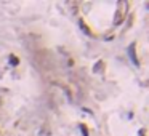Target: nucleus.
<instances>
[{"label": "nucleus", "mask_w": 149, "mask_h": 136, "mask_svg": "<svg viewBox=\"0 0 149 136\" xmlns=\"http://www.w3.org/2000/svg\"><path fill=\"white\" fill-rule=\"evenodd\" d=\"M101 69H103V63H101V61H100V64H95L93 70H95V72H100Z\"/></svg>", "instance_id": "obj_5"}, {"label": "nucleus", "mask_w": 149, "mask_h": 136, "mask_svg": "<svg viewBox=\"0 0 149 136\" xmlns=\"http://www.w3.org/2000/svg\"><path fill=\"white\" fill-rule=\"evenodd\" d=\"M80 27H82V31H83V32H85V34H87V35H91V32H90V29H88V27H87V26L83 24V23H82V21H80Z\"/></svg>", "instance_id": "obj_4"}, {"label": "nucleus", "mask_w": 149, "mask_h": 136, "mask_svg": "<svg viewBox=\"0 0 149 136\" xmlns=\"http://www.w3.org/2000/svg\"><path fill=\"white\" fill-rule=\"evenodd\" d=\"M128 56H130V59H132V63L135 64V66H139L138 58H136V55H135V43H132V45L128 46Z\"/></svg>", "instance_id": "obj_1"}, {"label": "nucleus", "mask_w": 149, "mask_h": 136, "mask_svg": "<svg viewBox=\"0 0 149 136\" xmlns=\"http://www.w3.org/2000/svg\"><path fill=\"white\" fill-rule=\"evenodd\" d=\"M120 23H122V8H119L114 18V24H120Z\"/></svg>", "instance_id": "obj_2"}, {"label": "nucleus", "mask_w": 149, "mask_h": 136, "mask_svg": "<svg viewBox=\"0 0 149 136\" xmlns=\"http://www.w3.org/2000/svg\"><path fill=\"white\" fill-rule=\"evenodd\" d=\"M18 63H19V61H18V58L14 55H11L10 56V64H11V66H18Z\"/></svg>", "instance_id": "obj_3"}, {"label": "nucleus", "mask_w": 149, "mask_h": 136, "mask_svg": "<svg viewBox=\"0 0 149 136\" xmlns=\"http://www.w3.org/2000/svg\"><path fill=\"white\" fill-rule=\"evenodd\" d=\"M79 128H80V131H82V135H83V136H88V130L85 128V126H83V125H80Z\"/></svg>", "instance_id": "obj_6"}]
</instances>
